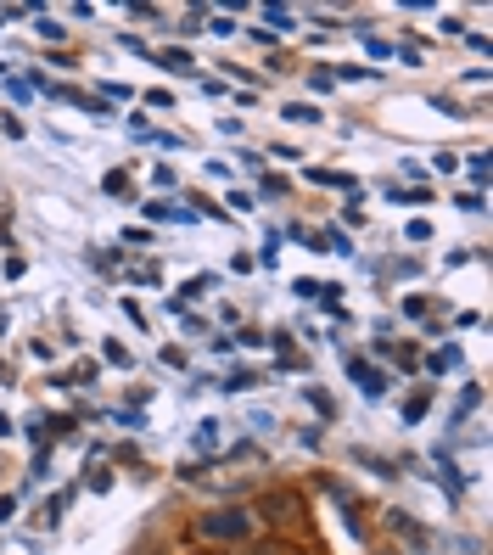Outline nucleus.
<instances>
[{
    "instance_id": "obj_4",
    "label": "nucleus",
    "mask_w": 493,
    "mask_h": 555,
    "mask_svg": "<svg viewBox=\"0 0 493 555\" xmlns=\"http://www.w3.org/2000/svg\"><path fill=\"white\" fill-rule=\"evenodd\" d=\"M163 68H174V73H185V68H191V57H185V51H163Z\"/></svg>"
},
{
    "instance_id": "obj_3",
    "label": "nucleus",
    "mask_w": 493,
    "mask_h": 555,
    "mask_svg": "<svg viewBox=\"0 0 493 555\" xmlns=\"http://www.w3.org/2000/svg\"><path fill=\"white\" fill-rule=\"evenodd\" d=\"M286 118H292V124H320V107H309V101H292V107H286Z\"/></svg>"
},
{
    "instance_id": "obj_8",
    "label": "nucleus",
    "mask_w": 493,
    "mask_h": 555,
    "mask_svg": "<svg viewBox=\"0 0 493 555\" xmlns=\"http://www.w3.org/2000/svg\"><path fill=\"white\" fill-rule=\"evenodd\" d=\"M253 382H258L253 370H236V376H230V382H225V387H236V393H247V387H253Z\"/></svg>"
},
{
    "instance_id": "obj_6",
    "label": "nucleus",
    "mask_w": 493,
    "mask_h": 555,
    "mask_svg": "<svg viewBox=\"0 0 493 555\" xmlns=\"http://www.w3.org/2000/svg\"><path fill=\"white\" fill-rule=\"evenodd\" d=\"M432 370H437V376H443V370H454V348H437V354H432Z\"/></svg>"
},
{
    "instance_id": "obj_7",
    "label": "nucleus",
    "mask_w": 493,
    "mask_h": 555,
    "mask_svg": "<svg viewBox=\"0 0 493 555\" xmlns=\"http://www.w3.org/2000/svg\"><path fill=\"white\" fill-rule=\"evenodd\" d=\"M264 17H269V23H275V29H292V12H286V6H269Z\"/></svg>"
},
{
    "instance_id": "obj_1",
    "label": "nucleus",
    "mask_w": 493,
    "mask_h": 555,
    "mask_svg": "<svg viewBox=\"0 0 493 555\" xmlns=\"http://www.w3.org/2000/svg\"><path fill=\"white\" fill-rule=\"evenodd\" d=\"M197 533H202V539H230V544H236V539L253 533V516H247V511H213V516H202V522H197Z\"/></svg>"
},
{
    "instance_id": "obj_5",
    "label": "nucleus",
    "mask_w": 493,
    "mask_h": 555,
    "mask_svg": "<svg viewBox=\"0 0 493 555\" xmlns=\"http://www.w3.org/2000/svg\"><path fill=\"white\" fill-rule=\"evenodd\" d=\"M421 415H426V393H415V399L404 404V421H421Z\"/></svg>"
},
{
    "instance_id": "obj_2",
    "label": "nucleus",
    "mask_w": 493,
    "mask_h": 555,
    "mask_svg": "<svg viewBox=\"0 0 493 555\" xmlns=\"http://www.w3.org/2000/svg\"><path fill=\"white\" fill-rule=\"evenodd\" d=\"M348 376H353V387H359L365 399H381V393H387V376H381L376 365H365V359H353V365H348Z\"/></svg>"
}]
</instances>
